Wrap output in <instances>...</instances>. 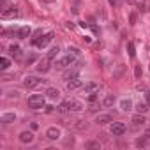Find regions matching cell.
<instances>
[{
  "mask_svg": "<svg viewBox=\"0 0 150 150\" xmlns=\"http://www.w3.org/2000/svg\"><path fill=\"white\" fill-rule=\"evenodd\" d=\"M81 110H83V104L79 101H76V99H67L58 106V111H62V113H66V111H81Z\"/></svg>",
  "mask_w": 150,
  "mask_h": 150,
  "instance_id": "obj_1",
  "label": "cell"
},
{
  "mask_svg": "<svg viewBox=\"0 0 150 150\" xmlns=\"http://www.w3.org/2000/svg\"><path fill=\"white\" fill-rule=\"evenodd\" d=\"M53 37H55V34H53V32H48V34H44L42 37L39 35L37 39H34V41H32V44L37 46V48H46L50 42L53 41Z\"/></svg>",
  "mask_w": 150,
  "mask_h": 150,
  "instance_id": "obj_2",
  "label": "cell"
},
{
  "mask_svg": "<svg viewBox=\"0 0 150 150\" xmlns=\"http://www.w3.org/2000/svg\"><path fill=\"white\" fill-rule=\"evenodd\" d=\"M74 60H76V55L69 51V53H67L66 57H62L60 60H57V64H55V67H57V69H66V67L73 66V64H74Z\"/></svg>",
  "mask_w": 150,
  "mask_h": 150,
  "instance_id": "obj_3",
  "label": "cell"
},
{
  "mask_svg": "<svg viewBox=\"0 0 150 150\" xmlns=\"http://www.w3.org/2000/svg\"><path fill=\"white\" fill-rule=\"evenodd\" d=\"M42 106H44V95L42 94H32L28 97V108L39 110V108H42Z\"/></svg>",
  "mask_w": 150,
  "mask_h": 150,
  "instance_id": "obj_4",
  "label": "cell"
},
{
  "mask_svg": "<svg viewBox=\"0 0 150 150\" xmlns=\"http://www.w3.org/2000/svg\"><path fill=\"white\" fill-rule=\"evenodd\" d=\"M79 69H81V62H74L73 67L69 66V69L64 73V79L69 81V79H73V78H78V71H79Z\"/></svg>",
  "mask_w": 150,
  "mask_h": 150,
  "instance_id": "obj_5",
  "label": "cell"
},
{
  "mask_svg": "<svg viewBox=\"0 0 150 150\" xmlns=\"http://www.w3.org/2000/svg\"><path fill=\"white\" fill-rule=\"evenodd\" d=\"M110 133H111L113 136H122V134L125 133V124H124V122H111Z\"/></svg>",
  "mask_w": 150,
  "mask_h": 150,
  "instance_id": "obj_6",
  "label": "cell"
},
{
  "mask_svg": "<svg viewBox=\"0 0 150 150\" xmlns=\"http://www.w3.org/2000/svg\"><path fill=\"white\" fill-rule=\"evenodd\" d=\"M83 79H79V78H73V79H69L67 83H66V87H67V90H78V88H83Z\"/></svg>",
  "mask_w": 150,
  "mask_h": 150,
  "instance_id": "obj_7",
  "label": "cell"
},
{
  "mask_svg": "<svg viewBox=\"0 0 150 150\" xmlns=\"http://www.w3.org/2000/svg\"><path fill=\"white\" fill-rule=\"evenodd\" d=\"M35 69H37L39 73H48V71L51 69V66H50V58L46 57V58L39 60V62H37V66H35Z\"/></svg>",
  "mask_w": 150,
  "mask_h": 150,
  "instance_id": "obj_8",
  "label": "cell"
},
{
  "mask_svg": "<svg viewBox=\"0 0 150 150\" xmlns=\"http://www.w3.org/2000/svg\"><path fill=\"white\" fill-rule=\"evenodd\" d=\"M44 79H41V78H37V76H28V78H25V87L27 88H35L37 85H41Z\"/></svg>",
  "mask_w": 150,
  "mask_h": 150,
  "instance_id": "obj_9",
  "label": "cell"
},
{
  "mask_svg": "<svg viewBox=\"0 0 150 150\" xmlns=\"http://www.w3.org/2000/svg\"><path fill=\"white\" fill-rule=\"evenodd\" d=\"M99 90V85L95 83V81H87L83 85V92L85 94H94V92H97Z\"/></svg>",
  "mask_w": 150,
  "mask_h": 150,
  "instance_id": "obj_10",
  "label": "cell"
},
{
  "mask_svg": "<svg viewBox=\"0 0 150 150\" xmlns=\"http://www.w3.org/2000/svg\"><path fill=\"white\" fill-rule=\"evenodd\" d=\"M0 16H2L4 19L16 18V16H18V9H16V7H6V9L2 11V14H0Z\"/></svg>",
  "mask_w": 150,
  "mask_h": 150,
  "instance_id": "obj_11",
  "label": "cell"
},
{
  "mask_svg": "<svg viewBox=\"0 0 150 150\" xmlns=\"http://www.w3.org/2000/svg\"><path fill=\"white\" fill-rule=\"evenodd\" d=\"M111 122H113V117L108 115V113H102V115H97V117H95V124H99V125L111 124Z\"/></svg>",
  "mask_w": 150,
  "mask_h": 150,
  "instance_id": "obj_12",
  "label": "cell"
},
{
  "mask_svg": "<svg viewBox=\"0 0 150 150\" xmlns=\"http://www.w3.org/2000/svg\"><path fill=\"white\" fill-rule=\"evenodd\" d=\"M131 122H133V125H134V127H143L148 120H147V117H145V115L138 113V115H134V117H133V120H131Z\"/></svg>",
  "mask_w": 150,
  "mask_h": 150,
  "instance_id": "obj_13",
  "label": "cell"
},
{
  "mask_svg": "<svg viewBox=\"0 0 150 150\" xmlns=\"http://www.w3.org/2000/svg\"><path fill=\"white\" fill-rule=\"evenodd\" d=\"M60 136H62V133H60L58 127H50V129L46 131V138L48 140H58Z\"/></svg>",
  "mask_w": 150,
  "mask_h": 150,
  "instance_id": "obj_14",
  "label": "cell"
},
{
  "mask_svg": "<svg viewBox=\"0 0 150 150\" xmlns=\"http://www.w3.org/2000/svg\"><path fill=\"white\" fill-rule=\"evenodd\" d=\"M19 141L21 143H32L34 141V134L30 133V131H23V133H19Z\"/></svg>",
  "mask_w": 150,
  "mask_h": 150,
  "instance_id": "obj_15",
  "label": "cell"
},
{
  "mask_svg": "<svg viewBox=\"0 0 150 150\" xmlns=\"http://www.w3.org/2000/svg\"><path fill=\"white\" fill-rule=\"evenodd\" d=\"M16 37H19V39L30 37V27H19V28L16 30Z\"/></svg>",
  "mask_w": 150,
  "mask_h": 150,
  "instance_id": "obj_16",
  "label": "cell"
},
{
  "mask_svg": "<svg viewBox=\"0 0 150 150\" xmlns=\"http://www.w3.org/2000/svg\"><path fill=\"white\" fill-rule=\"evenodd\" d=\"M46 97H48V99H51V101H57V99L60 97V92H58V88H55V87H50V88L46 90Z\"/></svg>",
  "mask_w": 150,
  "mask_h": 150,
  "instance_id": "obj_17",
  "label": "cell"
},
{
  "mask_svg": "<svg viewBox=\"0 0 150 150\" xmlns=\"http://www.w3.org/2000/svg\"><path fill=\"white\" fill-rule=\"evenodd\" d=\"M14 120H16L14 113H2V115H0V122H2V124H11Z\"/></svg>",
  "mask_w": 150,
  "mask_h": 150,
  "instance_id": "obj_18",
  "label": "cell"
},
{
  "mask_svg": "<svg viewBox=\"0 0 150 150\" xmlns=\"http://www.w3.org/2000/svg\"><path fill=\"white\" fill-rule=\"evenodd\" d=\"M120 110H122V111H131V110H133V101H131V99H122Z\"/></svg>",
  "mask_w": 150,
  "mask_h": 150,
  "instance_id": "obj_19",
  "label": "cell"
},
{
  "mask_svg": "<svg viewBox=\"0 0 150 150\" xmlns=\"http://www.w3.org/2000/svg\"><path fill=\"white\" fill-rule=\"evenodd\" d=\"M9 53H11V57L19 58V57H21V48H19L18 44H11V46H9Z\"/></svg>",
  "mask_w": 150,
  "mask_h": 150,
  "instance_id": "obj_20",
  "label": "cell"
},
{
  "mask_svg": "<svg viewBox=\"0 0 150 150\" xmlns=\"http://www.w3.org/2000/svg\"><path fill=\"white\" fill-rule=\"evenodd\" d=\"M9 67H11V60H9L7 57H0V69L6 71V69H9Z\"/></svg>",
  "mask_w": 150,
  "mask_h": 150,
  "instance_id": "obj_21",
  "label": "cell"
},
{
  "mask_svg": "<svg viewBox=\"0 0 150 150\" xmlns=\"http://www.w3.org/2000/svg\"><path fill=\"white\" fill-rule=\"evenodd\" d=\"M113 102H115V95H106L104 99H102V104L106 106V108H110V106H113Z\"/></svg>",
  "mask_w": 150,
  "mask_h": 150,
  "instance_id": "obj_22",
  "label": "cell"
},
{
  "mask_svg": "<svg viewBox=\"0 0 150 150\" xmlns=\"http://www.w3.org/2000/svg\"><path fill=\"white\" fill-rule=\"evenodd\" d=\"M58 51H60V50H58V46H53V48H50V51H48V55H46V57H48L50 60H53V58L58 55Z\"/></svg>",
  "mask_w": 150,
  "mask_h": 150,
  "instance_id": "obj_23",
  "label": "cell"
},
{
  "mask_svg": "<svg viewBox=\"0 0 150 150\" xmlns=\"http://www.w3.org/2000/svg\"><path fill=\"white\" fill-rule=\"evenodd\" d=\"M136 110H138V113H147L148 111V102H140L136 106Z\"/></svg>",
  "mask_w": 150,
  "mask_h": 150,
  "instance_id": "obj_24",
  "label": "cell"
},
{
  "mask_svg": "<svg viewBox=\"0 0 150 150\" xmlns=\"http://www.w3.org/2000/svg\"><path fill=\"white\" fill-rule=\"evenodd\" d=\"M147 141H148V136H143V138H138L136 140V147H147Z\"/></svg>",
  "mask_w": 150,
  "mask_h": 150,
  "instance_id": "obj_25",
  "label": "cell"
},
{
  "mask_svg": "<svg viewBox=\"0 0 150 150\" xmlns=\"http://www.w3.org/2000/svg\"><path fill=\"white\" fill-rule=\"evenodd\" d=\"M127 48H129V57L134 58V55H136V51H134V44H133V42H129V44H127Z\"/></svg>",
  "mask_w": 150,
  "mask_h": 150,
  "instance_id": "obj_26",
  "label": "cell"
},
{
  "mask_svg": "<svg viewBox=\"0 0 150 150\" xmlns=\"http://www.w3.org/2000/svg\"><path fill=\"white\" fill-rule=\"evenodd\" d=\"M78 124H76V129H87V124H85L83 120H76Z\"/></svg>",
  "mask_w": 150,
  "mask_h": 150,
  "instance_id": "obj_27",
  "label": "cell"
},
{
  "mask_svg": "<svg viewBox=\"0 0 150 150\" xmlns=\"http://www.w3.org/2000/svg\"><path fill=\"white\" fill-rule=\"evenodd\" d=\"M101 145L97 143V141H90V143H87V148H99Z\"/></svg>",
  "mask_w": 150,
  "mask_h": 150,
  "instance_id": "obj_28",
  "label": "cell"
},
{
  "mask_svg": "<svg viewBox=\"0 0 150 150\" xmlns=\"http://www.w3.org/2000/svg\"><path fill=\"white\" fill-rule=\"evenodd\" d=\"M88 101H90V102L97 101V94H95V92H94V94H88Z\"/></svg>",
  "mask_w": 150,
  "mask_h": 150,
  "instance_id": "obj_29",
  "label": "cell"
},
{
  "mask_svg": "<svg viewBox=\"0 0 150 150\" xmlns=\"http://www.w3.org/2000/svg\"><path fill=\"white\" fill-rule=\"evenodd\" d=\"M145 99H147V102H148V106H150V90L145 94Z\"/></svg>",
  "mask_w": 150,
  "mask_h": 150,
  "instance_id": "obj_30",
  "label": "cell"
},
{
  "mask_svg": "<svg viewBox=\"0 0 150 150\" xmlns=\"http://www.w3.org/2000/svg\"><path fill=\"white\" fill-rule=\"evenodd\" d=\"M136 76H138V78L141 76V69H140V67H136Z\"/></svg>",
  "mask_w": 150,
  "mask_h": 150,
  "instance_id": "obj_31",
  "label": "cell"
},
{
  "mask_svg": "<svg viewBox=\"0 0 150 150\" xmlns=\"http://www.w3.org/2000/svg\"><path fill=\"white\" fill-rule=\"evenodd\" d=\"M110 4H111V6H117V4H118V0H110Z\"/></svg>",
  "mask_w": 150,
  "mask_h": 150,
  "instance_id": "obj_32",
  "label": "cell"
},
{
  "mask_svg": "<svg viewBox=\"0 0 150 150\" xmlns=\"http://www.w3.org/2000/svg\"><path fill=\"white\" fill-rule=\"evenodd\" d=\"M145 136H148V138H150V127H148V129L145 131Z\"/></svg>",
  "mask_w": 150,
  "mask_h": 150,
  "instance_id": "obj_33",
  "label": "cell"
},
{
  "mask_svg": "<svg viewBox=\"0 0 150 150\" xmlns=\"http://www.w3.org/2000/svg\"><path fill=\"white\" fill-rule=\"evenodd\" d=\"M4 2H7V0H4Z\"/></svg>",
  "mask_w": 150,
  "mask_h": 150,
  "instance_id": "obj_34",
  "label": "cell"
}]
</instances>
